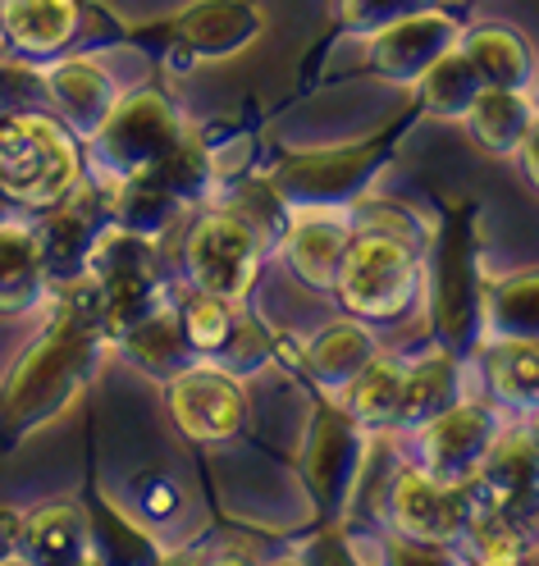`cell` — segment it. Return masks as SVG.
<instances>
[{"mask_svg":"<svg viewBox=\"0 0 539 566\" xmlns=\"http://www.w3.org/2000/svg\"><path fill=\"white\" fill-rule=\"evenodd\" d=\"M111 338L101 329L96 283L87 274L51 289V321L0 379V452H14L60 411H69L96 379Z\"/></svg>","mask_w":539,"mask_h":566,"instance_id":"cell-1","label":"cell"},{"mask_svg":"<svg viewBox=\"0 0 539 566\" xmlns=\"http://www.w3.org/2000/svg\"><path fill=\"white\" fill-rule=\"evenodd\" d=\"M485 206L476 197H439V224L421 252V297L435 347L476 366L485 329Z\"/></svg>","mask_w":539,"mask_h":566,"instance_id":"cell-2","label":"cell"},{"mask_svg":"<svg viewBox=\"0 0 539 566\" xmlns=\"http://www.w3.org/2000/svg\"><path fill=\"white\" fill-rule=\"evenodd\" d=\"M416 124H421V105L407 96L403 111L384 119L371 137L343 142V147H315V151L274 147L266 179L293 216L298 210H352L366 192H375L380 174L403 151V142Z\"/></svg>","mask_w":539,"mask_h":566,"instance_id":"cell-3","label":"cell"},{"mask_svg":"<svg viewBox=\"0 0 539 566\" xmlns=\"http://www.w3.org/2000/svg\"><path fill=\"white\" fill-rule=\"evenodd\" d=\"M83 179H87L83 142L51 111L0 115V188L10 192L23 220L64 201Z\"/></svg>","mask_w":539,"mask_h":566,"instance_id":"cell-4","label":"cell"},{"mask_svg":"<svg viewBox=\"0 0 539 566\" xmlns=\"http://www.w3.org/2000/svg\"><path fill=\"white\" fill-rule=\"evenodd\" d=\"M188 128L193 124L184 119V111L174 105L160 78L142 83L137 92L120 96L115 111L105 115V124L83 142L87 179H96L101 188L142 179V174H152L188 137Z\"/></svg>","mask_w":539,"mask_h":566,"instance_id":"cell-5","label":"cell"},{"mask_svg":"<svg viewBox=\"0 0 539 566\" xmlns=\"http://www.w3.org/2000/svg\"><path fill=\"white\" fill-rule=\"evenodd\" d=\"M261 38H266V14L257 0H193L178 14L124 28V46L152 55L160 69H174V74H193L197 64L229 60Z\"/></svg>","mask_w":539,"mask_h":566,"instance_id":"cell-6","label":"cell"},{"mask_svg":"<svg viewBox=\"0 0 539 566\" xmlns=\"http://www.w3.org/2000/svg\"><path fill=\"white\" fill-rule=\"evenodd\" d=\"M307 394H311V420L298 452V480L315 512L311 525H334L348 521L352 489L366 467V448L375 430H366L352 411H343L339 398L320 394V388H307Z\"/></svg>","mask_w":539,"mask_h":566,"instance_id":"cell-7","label":"cell"},{"mask_svg":"<svg viewBox=\"0 0 539 566\" xmlns=\"http://www.w3.org/2000/svg\"><path fill=\"white\" fill-rule=\"evenodd\" d=\"M124 28L96 0H0V51L28 64L124 46Z\"/></svg>","mask_w":539,"mask_h":566,"instance_id":"cell-8","label":"cell"},{"mask_svg":"<svg viewBox=\"0 0 539 566\" xmlns=\"http://www.w3.org/2000/svg\"><path fill=\"white\" fill-rule=\"evenodd\" d=\"M96 283V306H101V329L105 338H120L128 325H137L142 315H152L156 306L169 302V279L160 265V242L142 238L133 229L105 224L87 252V270Z\"/></svg>","mask_w":539,"mask_h":566,"instance_id":"cell-9","label":"cell"},{"mask_svg":"<svg viewBox=\"0 0 539 566\" xmlns=\"http://www.w3.org/2000/svg\"><path fill=\"white\" fill-rule=\"evenodd\" d=\"M330 297L356 321H407L421 302V247L388 233H352Z\"/></svg>","mask_w":539,"mask_h":566,"instance_id":"cell-10","label":"cell"},{"mask_svg":"<svg viewBox=\"0 0 539 566\" xmlns=\"http://www.w3.org/2000/svg\"><path fill=\"white\" fill-rule=\"evenodd\" d=\"M266 256H270L266 238L225 201H210L197 210V220L184 238V283L197 293L242 306L257 293Z\"/></svg>","mask_w":539,"mask_h":566,"instance_id":"cell-11","label":"cell"},{"mask_svg":"<svg viewBox=\"0 0 539 566\" xmlns=\"http://www.w3.org/2000/svg\"><path fill=\"white\" fill-rule=\"evenodd\" d=\"M466 23H471V6H448V0L444 6L416 10L407 19H393L380 32H371V38H362L366 42L362 64H356L352 74L325 78V87L348 83V78H380V83H393V87H412L448 46H457Z\"/></svg>","mask_w":539,"mask_h":566,"instance_id":"cell-12","label":"cell"},{"mask_svg":"<svg viewBox=\"0 0 539 566\" xmlns=\"http://www.w3.org/2000/svg\"><path fill=\"white\" fill-rule=\"evenodd\" d=\"M169 302L184 321L188 347L197 352V361H215L234 370L238 379L247 370H261L270 361V329L261 325L257 311H247L251 302H225V297H210L197 293L188 283H169Z\"/></svg>","mask_w":539,"mask_h":566,"instance_id":"cell-13","label":"cell"},{"mask_svg":"<svg viewBox=\"0 0 539 566\" xmlns=\"http://www.w3.org/2000/svg\"><path fill=\"white\" fill-rule=\"evenodd\" d=\"M165 388V411L174 420V430L184 434L193 448H220L242 439L247 430V394L242 379L215 361H193Z\"/></svg>","mask_w":539,"mask_h":566,"instance_id":"cell-14","label":"cell"},{"mask_svg":"<svg viewBox=\"0 0 539 566\" xmlns=\"http://www.w3.org/2000/svg\"><path fill=\"white\" fill-rule=\"evenodd\" d=\"M508 411L489 398L466 394L457 398L448 411H439L435 420H425L416 434V452H421V471L435 475L439 484H471V475L480 471L489 443L502 434Z\"/></svg>","mask_w":539,"mask_h":566,"instance_id":"cell-15","label":"cell"},{"mask_svg":"<svg viewBox=\"0 0 539 566\" xmlns=\"http://www.w3.org/2000/svg\"><path fill=\"white\" fill-rule=\"evenodd\" d=\"M380 516L388 530H398L407 539L457 548L462 525L471 516V484H439L421 467H393Z\"/></svg>","mask_w":539,"mask_h":566,"instance_id":"cell-16","label":"cell"},{"mask_svg":"<svg viewBox=\"0 0 539 566\" xmlns=\"http://www.w3.org/2000/svg\"><path fill=\"white\" fill-rule=\"evenodd\" d=\"M375 334L366 321H334L315 329L311 338H293L270 329V361H279L302 388H320V394H339V388L375 357Z\"/></svg>","mask_w":539,"mask_h":566,"instance_id":"cell-17","label":"cell"},{"mask_svg":"<svg viewBox=\"0 0 539 566\" xmlns=\"http://www.w3.org/2000/svg\"><path fill=\"white\" fill-rule=\"evenodd\" d=\"M83 448H87V462H83L79 507H83V525H87V562H96V566H160V562H169V553L156 544L152 530L128 521L111 503V493L101 489V475H96V420H92V411H87V424H83Z\"/></svg>","mask_w":539,"mask_h":566,"instance_id":"cell-18","label":"cell"},{"mask_svg":"<svg viewBox=\"0 0 539 566\" xmlns=\"http://www.w3.org/2000/svg\"><path fill=\"white\" fill-rule=\"evenodd\" d=\"M32 233H38V247H42V265H46V279L51 289L60 283L79 279L87 270V252L96 233L111 224V206H105V188L96 179H83L64 201H55L51 210L28 220Z\"/></svg>","mask_w":539,"mask_h":566,"instance_id":"cell-19","label":"cell"},{"mask_svg":"<svg viewBox=\"0 0 539 566\" xmlns=\"http://www.w3.org/2000/svg\"><path fill=\"white\" fill-rule=\"evenodd\" d=\"M352 233L356 229L348 210H298L289 220V233L279 238V252L289 256V270L311 293H334Z\"/></svg>","mask_w":539,"mask_h":566,"instance_id":"cell-20","label":"cell"},{"mask_svg":"<svg viewBox=\"0 0 539 566\" xmlns=\"http://www.w3.org/2000/svg\"><path fill=\"white\" fill-rule=\"evenodd\" d=\"M46 69V92H51V115L74 133L79 142H87L105 115L115 111L120 101V87L105 69L92 60V55H64V60H51L42 64Z\"/></svg>","mask_w":539,"mask_h":566,"instance_id":"cell-21","label":"cell"},{"mask_svg":"<svg viewBox=\"0 0 539 566\" xmlns=\"http://www.w3.org/2000/svg\"><path fill=\"white\" fill-rule=\"evenodd\" d=\"M14 562L32 566H83L87 562V525L79 499H55L32 512H19Z\"/></svg>","mask_w":539,"mask_h":566,"instance_id":"cell-22","label":"cell"},{"mask_svg":"<svg viewBox=\"0 0 539 566\" xmlns=\"http://www.w3.org/2000/svg\"><path fill=\"white\" fill-rule=\"evenodd\" d=\"M476 366L489 402L508 416L539 411V338H485Z\"/></svg>","mask_w":539,"mask_h":566,"instance_id":"cell-23","label":"cell"},{"mask_svg":"<svg viewBox=\"0 0 539 566\" xmlns=\"http://www.w3.org/2000/svg\"><path fill=\"white\" fill-rule=\"evenodd\" d=\"M466 375H471V361L453 357V352H444V347H429L425 357L407 361L393 430H421L425 420H435L457 398H466Z\"/></svg>","mask_w":539,"mask_h":566,"instance_id":"cell-24","label":"cell"},{"mask_svg":"<svg viewBox=\"0 0 539 566\" xmlns=\"http://www.w3.org/2000/svg\"><path fill=\"white\" fill-rule=\"evenodd\" d=\"M111 352H115V357H124L133 370H142L147 379H156V384L174 379L184 366L197 361V352L188 347V334H184V321H178L174 302L156 306L152 315H142L137 325H128L111 343Z\"/></svg>","mask_w":539,"mask_h":566,"instance_id":"cell-25","label":"cell"},{"mask_svg":"<svg viewBox=\"0 0 539 566\" xmlns=\"http://www.w3.org/2000/svg\"><path fill=\"white\" fill-rule=\"evenodd\" d=\"M539 484V443L526 424H502V434L489 443L480 471L471 475V499L498 507L517 493Z\"/></svg>","mask_w":539,"mask_h":566,"instance_id":"cell-26","label":"cell"},{"mask_svg":"<svg viewBox=\"0 0 539 566\" xmlns=\"http://www.w3.org/2000/svg\"><path fill=\"white\" fill-rule=\"evenodd\" d=\"M51 297L42 247L28 220L0 224V315H28Z\"/></svg>","mask_w":539,"mask_h":566,"instance_id":"cell-27","label":"cell"},{"mask_svg":"<svg viewBox=\"0 0 539 566\" xmlns=\"http://www.w3.org/2000/svg\"><path fill=\"white\" fill-rule=\"evenodd\" d=\"M457 46L466 51V60L476 64V74L485 87H517L530 92L535 83V51L508 23H466Z\"/></svg>","mask_w":539,"mask_h":566,"instance_id":"cell-28","label":"cell"},{"mask_svg":"<svg viewBox=\"0 0 539 566\" xmlns=\"http://www.w3.org/2000/svg\"><path fill=\"white\" fill-rule=\"evenodd\" d=\"M535 111H539V105L526 92H517V87H480L476 101H471V111L462 115V124H466V133H471V142L480 151H489V156H517Z\"/></svg>","mask_w":539,"mask_h":566,"instance_id":"cell-29","label":"cell"},{"mask_svg":"<svg viewBox=\"0 0 539 566\" xmlns=\"http://www.w3.org/2000/svg\"><path fill=\"white\" fill-rule=\"evenodd\" d=\"M403 375H407V361L398 352L375 347V357L356 370L334 398L343 402V411L362 420L366 430H393V416H398V398H403Z\"/></svg>","mask_w":539,"mask_h":566,"instance_id":"cell-30","label":"cell"},{"mask_svg":"<svg viewBox=\"0 0 539 566\" xmlns=\"http://www.w3.org/2000/svg\"><path fill=\"white\" fill-rule=\"evenodd\" d=\"M480 87L485 83L476 74V64L466 60V51L462 46H448L407 92L421 105V119H448V124L457 119L462 124V115L471 111V101H476Z\"/></svg>","mask_w":539,"mask_h":566,"instance_id":"cell-31","label":"cell"},{"mask_svg":"<svg viewBox=\"0 0 539 566\" xmlns=\"http://www.w3.org/2000/svg\"><path fill=\"white\" fill-rule=\"evenodd\" d=\"M485 329L489 338H539V265L512 270V274H489Z\"/></svg>","mask_w":539,"mask_h":566,"instance_id":"cell-32","label":"cell"},{"mask_svg":"<svg viewBox=\"0 0 539 566\" xmlns=\"http://www.w3.org/2000/svg\"><path fill=\"white\" fill-rule=\"evenodd\" d=\"M105 206H111V224L120 229H133L142 238H165L178 220L188 216L184 206H178L152 174H142V179H124V184H111L105 188Z\"/></svg>","mask_w":539,"mask_h":566,"instance_id":"cell-33","label":"cell"},{"mask_svg":"<svg viewBox=\"0 0 539 566\" xmlns=\"http://www.w3.org/2000/svg\"><path fill=\"white\" fill-rule=\"evenodd\" d=\"M289 539L293 535H279V530H261V525H238L229 516L215 512L210 516V530L197 539V548L188 553H169V562H283V553H289Z\"/></svg>","mask_w":539,"mask_h":566,"instance_id":"cell-34","label":"cell"},{"mask_svg":"<svg viewBox=\"0 0 539 566\" xmlns=\"http://www.w3.org/2000/svg\"><path fill=\"white\" fill-rule=\"evenodd\" d=\"M429 6H444V0H339L334 28H330L325 38L315 42V51H311V55H307V64H302L298 96L315 87V55H320V51H330L339 38H371V32H380L384 23H393V19H407V14L429 10Z\"/></svg>","mask_w":539,"mask_h":566,"instance_id":"cell-35","label":"cell"},{"mask_svg":"<svg viewBox=\"0 0 539 566\" xmlns=\"http://www.w3.org/2000/svg\"><path fill=\"white\" fill-rule=\"evenodd\" d=\"M462 562H485V566H517L530 553V539L512 525L502 507H485L471 499V516L462 525Z\"/></svg>","mask_w":539,"mask_h":566,"instance_id":"cell-36","label":"cell"},{"mask_svg":"<svg viewBox=\"0 0 539 566\" xmlns=\"http://www.w3.org/2000/svg\"><path fill=\"white\" fill-rule=\"evenodd\" d=\"M348 216H352V229L356 233H388V238H403V242L421 247V252H425V242H429V224L416 216L407 201H388V197L366 192L362 201L348 210Z\"/></svg>","mask_w":539,"mask_h":566,"instance_id":"cell-37","label":"cell"},{"mask_svg":"<svg viewBox=\"0 0 539 566\" xmlns=\"http://www.w3.org/2000/svg\"><path fill=\"white\" fill-rule=\"evenodd\" d=\"M19 111H51L46 69L0 51V115H19Z\"/></svg>","mask_w":539,"mask_h":566,"instance_id":"cell-38","label":"cell"},{"mask_svg":"<svg viewBox=\"0 0 539 566\" xmlns=\"http://www.w3.org/2000/svg\"><path fill=\"white\" fill-rule=\"evenodd\" d=\"M380 544V562H462L457 548H439V544H421V539H407L398 530H384L375 539Z\"/></svg>","mask_w":539,"mask_h":566,"instance_id":"cell-39","label":"cell"},{"mask_svg":"<svg viewBox=\"0 0 539 566\" xmlns=\"http://www.w3.org/2000/svg\"><path fill=\"white\" fill-rule=\"evenodd\" d=\"M137 489H142V507H147L152 516H169L174 512V489H169V480L165 475H152V480H137Z\"/></svg>","mask_w":539,"mask_h":566,"instance_id":"cell-40","label":"cell"},{"mask_svg":"<svg viewBox=\"0 0 539 566\" xmlns=\"http://www.w3.org/2000/svg\"><path fill=\"white\" fill-rule=\"evenodd\" d=\"M517 160H521V169H526V179L539 188V111H535V119H530V128H526V137H521Z\"/></svg>","mask_w":539,"mask_h":566,"instance_id":"cell-41","label":"cell"},{"mask_svg":"<svg viewBox=\"0 0 539 566\" xmlns=\"http://www.w3.org/2000/svg\"><path fill=\"white\" fill-rule=\"evenodd\" d=\"M14 530H19V507H0V562H14Z\"/></svg>","mask_w":539,"mask_h":566,"instance_id":"cell-42","label":"cell"},{"mask_svg":"<svg viewBox=\"0 0 539 566\" xmlns=\"http://www.w3.org/2000/svg\"><path fill=\"white\" fill-rule=\"evenodd\" d=\"M10 220H23V216H19V206L10 201V192L0 188V224H10Z\"/></svg>","mask_w":539,"mask_h":566,"instance_id":"cell-43","label":"cell"}]
</instances>
